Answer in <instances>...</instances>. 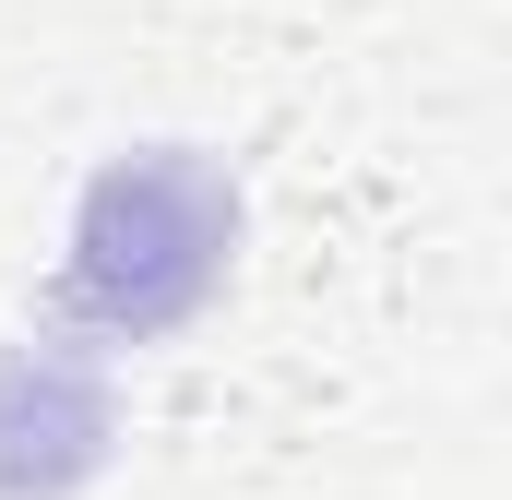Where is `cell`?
<instances>
[{"label": "cell", "instance_id": "6da1fadb", "mask_svg": "<svg viewBox=\"0 0 512 500\" xmlns=\"http://www.w3.org/2000/svg\"><path fill=\"white\" fill-rule=\"evenodd\" d=\"M239 262V191L227 167H203L191 143H143V155H108L84 215H72V262H60V322L72 334H108V346H143V334H179Z\"/></svg>", "mask_w": 512, "mask_h": 500}]
</instances>
